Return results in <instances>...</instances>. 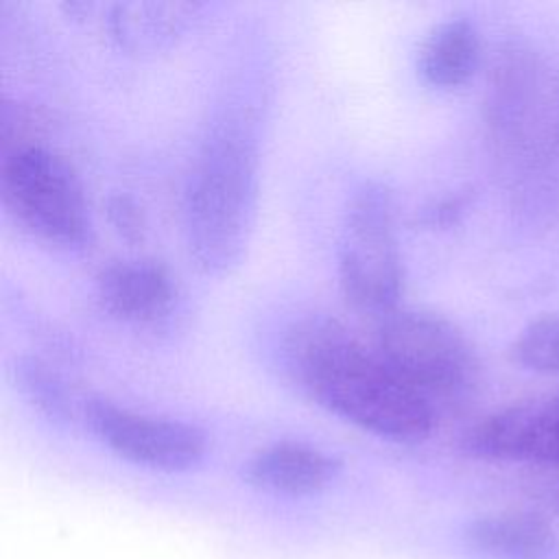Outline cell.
Returning a JSON list of instances; mask_svg holds the SVG:
<instances>
[{
	"mask_svg": "<svg viewBox=\"0 0 559 559\" xmlns=\"http://www.w3.org/2000/svg\"><path fill=\"white\" fill-rule=\"evenodd\" d=\"M336 269L338 286L354 308L378 317L397 310L404 290V262L395 201L382 181H365L349 197Z\"/></svg>",
	"mask_w": 559,
	"mask_h": 559,
	"instance_id": "277c9868",
	"label": "cell"
},
{
	"mask_svg": "<svg viewBox=\"0 0 559 559\" xmlns=\"http://www.w3.org/2000/svg\"><path fill=\"white\" fill-rule=\"evenodd\" d=\"M461 448L485 461L559 467V395L504 406L465 430Z\"/></svg>",
	"mask_w": 559,
	"mask_h": 559,
	"instance_id": "52a82bcc",
	"label": "cell"
},
{
	"mask_svg": "<svg viewBox=\"0 0 559 559\" xmlns=\"http://www.w3.org/2000/svg\"><path fill=\"white\" fill-rule=\"evenodd\" d=\"M371 347L437 413L463 406L478 386L474 345L439 314L397 308L378 317Z\"/></svg>",
	"mask_w": 559,
	"mask_h": 559,
	"instance_id": "3957f363",
	"label": "cell"
},
{
	"mask_svg": "<svg viewBox=\"0 0 559 559\" xmlns=\"http://www.w3.org/2000/svg\"><path fill=\"white\" fill-rule=\"evenodd\" d=\"M515 365L537 373H559V312L542 314L511 343Z\"/></svg>",
	"mask_w": 559,
	"mask_h": 559,
	"instance_id": "5bb4252c",
	"label": "cell"
},
{
	"mask_svg": "<svg viewBox=\"0 0 559 559\" xmlns=\"http://www.w3.org/2000/svg\"><path fill=\"white\" fill-rule=\"evenodd\" d=\"M465 546L483 559H552L557 535L548 520L533 511H496L467 522Z\"/></svg>",
	"mask_w": 559,
	"mask_h": 559,
	"instance_id": "8fae6325",
	"label": "cell"
},
{
	"mask_svg": "<svg viewBox=\"0 0 559 559\" xmlns=\"http://www.w3.org/2000/svg\"><path fill=\"white\" fill-rule=\"evenodd\" d=\"M544 467H548V465H544ZM533 493L537 496V500L542 502L544 509L559 515V467H548V474H544L539 478Z\"/></svg>",
	"mask_w": 559,
	"mask_h": 559,
	"instance_id": "ac0fdd59",
	"label": "cell"
},
{
	"mask_svg": "<svg viewBox=\"0 0 559 559\" xmlns=\"http://www.w3.org/2000/svg\"><path fill=\"white\" fill-rule=\"evenodd\" d=\"M107 218L114 225V229L129 242H140L146 231V218L140 207V203L127 194L116 192L107 199Z\"/></svg>",
	"mask_w": 559,
	"mask_h": 559,
	"instance_id": "2e32d148",
	"label": "cell"
},
{
	"mask_svg": "<svg viewBox=\"0 0 559 559\" xmlns=\"http://www.w3.org/2000/svg\"><path fill=\"white\" fill-rule=\"evenodd\" d=\"M480 61V35L472 20L448 17L424 37L417 70L432 87H459L472 79Z\"/></svg>",
	"mask_w": 559,
	"mask_h": 559,
	"instance_id": "7c38bea8",
	"label": "cell"
},
{
	"mask_svg": "<svg viewBox=\"0 0 559 559\" xmlns=\"http://www.w3.org/2000/svg\"><path fill=\"white\" fill-rule=\"evenodd\" d=\"M280 354L310 400L365 432L419 443L435 430L439 413L336 319L317 314L293 323Z\"/></svg>",
	"mask_w": 559,
	"mask_h": 559,
	"instance_id": "6da1fadb",
	"label": "cell"
},
{
	"mask_svg": "<svg viewBox=\"0 0 559 559\" xmlns=\"http://www.w3.org/2000/svg\"><path fill=\"white\" fill-rule=\"evenodd\" d=\"M465 205H467V199L461 197V194L441 199V201L432 203L430 207H424V210H421L419 223L426 225V227H445V225H452V223L461 216V212L465 210Z\"/></svg>",
	"mask_w": 559,
	"mask_h": 559,
	"instance_id": "e0dca14e",
	"label": "cell"
},
{
	"mask_svg": "<svg viewBox=\"0 0 559 559\" xmlns=\"http://www.w3.org/2000/svg\"><path fill=\"white\" fill-rule=\"evenodd\" d=\"M13 376L20 393L48 419L70 421L74 415H81V406H74L61 376L44 360L20 356L13 365Z\"/></svg>",
	"mask_w": 559,
	"mask_h": 559,
	"instance_id": "4fadbf2b",
	"label": "cell"
},
{
	"mask_svg": "<svg viewBox=\"0 0 559 559\" xmlns=\"http://www.w3.org/2000/svg\"><path fill=\"white\" fill-rule=\"evenodd\" d=\"M255 118L221 111L207 127L183 190V227L190 255L207 275L234 271L253 234L260 186Z\"/></svg>",
	"mask_w": 559,
	"mask_h": 559,
	"instance_id": "7a4b0ae2",
	"label": "cell"
},
{
	"mask_svg": "<svg viewBox=\"0 0 559 559\" xmlns=\"http://www.w3.org/2000/svg\"><path fill=\"white\" fill-rule=\"evenodd\" d=\"M0 127H2V155L24 146L41 144L39 135L44 131V120L39 111H35L28 105L4 100Z\"/></svg>",
	"mask_w": 559,
	"mask_h": 559,
	"instance_id": "9a60e30c",
	"label": "cell"
},
{
	"mask_svg": "<svg viewBox=\"0 0 559 559\" xmlns=\"http://www.w3.org/2000/svg\"><path fill=\"white\" fill-rule=\"evenodd\" d=\"M83 424L114 454L159 472L197 467L207 452V435L186 421L144 415L103 397L81 400Z\"/></svg>",
	"mask_w": 559,
	"mask_h": 559,
	"instance_id": "8992f818",
	"label": "cell"
},
{
	"mask_svg": "<svg viewBox=\"0 0 559 559\" xmlns=\"http://www.w3.org/2000/svg\"><path fill=\"white\" fill-rule=\"evenodd\" d=\"M0 197L9 216L44 242L81 249L92 240L81 179L72 164L46 144L2 155Z\"/></svg>",
	"mask_w": 559,
	"mask_h": 559,
	"instance_id": "5b68a950",
	"label": "cell"
},
{
	"mask_svg": "<svg viewBox=\"0 0 559 559\" xmlns=\"http://www.w3.org/2000/svg\"><path fill=\"white\" fill-rule=\"evenodd\" d=\"M341 474V461L304 441H275L260 448L242 467V478L258 491L288 498L321 493Z\"/></svg>",
	"mask_w": 559,
	"mask_h": 559,
	"instance_id": "9c48e42d",
	"label": "cell"
},
{
	"mask_svg": "<svg viewBox=\"0 0 559 559\" xmlns=\"http://www.w3.org/2000/svg\"><path fill=\"white\" fill-rule=\"evenodd\" d=\"M105 26L111 39L131 55H153L170 48L199 17V2H116L105 4Z\"/></svg>",
	"mask_w": 559,
	"mask_h": 559,
	"instance_id": "30bf717a",
	"label": "cell"
},
{
	"mask_svg": "<svg viewBox=\"0 0 559 559\" xmlns=\"http://www.w3.org/2000/svg\"><path fill=\"white\" fill-rule=\"evenodd\" d=\"M96 304L120 323L155 328L170 319L177 306V280L153 258L114 260L94 280Z\"/></svg>",
	"mask_w": 559,
	"mask_h": 559,
	"instance_id": "ba28073f",
	"label": "cell"
}]
</instances>
